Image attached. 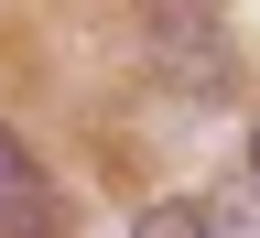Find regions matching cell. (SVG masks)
Wrapping results in <instances>:
<instances>
[{
	"label": "cell",
	"instance_id": "6da1fadb",
	"mask_svg": "<svg viewBox=\"0 0 260 238\" xmlns=\"http://www.w3.org/2000/svg\"><path fill=\"white\" fill-rule=\"evenodd\" d=\"M152 54L174 87H217L228 76V44H217V11L206 0H152Z\"/></svg>",
	"mask_w": 260,
	"mask_h": 238
},
{
	"label": "cell",
	"instance_id": "7a4b0ae2",
	"mask_svg": "<svg viewBox=\"0 0 260 238\" xmlns=\"http://www.w3.org/2000/svg\"><path fill=\"white\" fill-rule=\"evenodd\" d=\"M0 238H54V184L22 152V130L0 119Z\"/></svg>",
	"mask_w": 260,
	"mask_h": 238
},
{
	"label": "cell",
	"instance_id": "3957f363",
	"mask_svg": "<svg viewBox=\"0 0 260 238\" xmlns=\"http://www.w3.org/2000/svg\"><path fill=\"white\" fill-rule=\"evenodd\" d=\"M130 238H206V195H162V206H141Z\"/></svg>",
	"mask_w": 260,
	"mask_h": 238
},
{
	"label": "cell",
	"instance_id": "277c9868",
	"mask_svg": "<svg viewBox=\"0 0 260 238\" xmlns=\"http://www.w3.org/2000/svg\"><path fill=\"white\" fill-rule=\"evenodd\" d=\"M206 238H260V184L249 195H206Z\"/></svg>",
	"mask_w": 260,
	"mask_h": 238
},
{
	"label": "cell",
	"instance_id": "5b68a950",
	"mask_svg": "<svg viewBox=\"0 0 260 238\" xmlns=\"http://www.w3.org/2000/svg\"><path fill=\"white\" fill-rule=\"evenodd\" d=\"M249 184H260V119H249Z\"/></svg>",
	"mask_w": 260,
	"mask_h": 238
}]
</instances>
